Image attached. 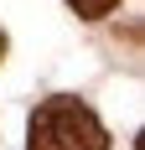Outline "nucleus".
<instances>
[{
  "label": "nucleus",
  "mask_w": 145,
  "mask_h": 150,
  "mask_svg": "<svg viewBox=\"0 0 145 150\" xmlns=\"http://www.w3.org/2000/svg\"><path fill=\"white\" fill-rule=\"evenodd\" d=\"M0 57H5V36H0Z\"/></svg>",
  "instance_id": "3"
},
{
  "label": "nucleus",
  "mask_w": 145,
  "mask_h": 150,
  "mask_svg": "<svg viewBox=\"0 0 145 150\" xmlns=\"http://www.w3.org/2000/svg\"><path fill=\"white\" fill-rule=\"evenodd\" d=\"M68 5L83 16V21H99V16H109V11H114L119 0H68Z\"/></svg>",
  "instance_id": "2"
},
{
  "label": "nucleus",
  "mask_w": 145,
  "mask_h": 150,
  "mask_svg": "<svg viewBox=\"0 0 145 150\" xmlns=\"http://www.w3.org/2000/svg\"><path fill=\"white\" fill-rule=\"evenodd\" d=\"M26 150H109L99 114L78 98H47L31 114L26 129Z\"/></svg>",
  "instance_id": "1"
}]
</instances>
